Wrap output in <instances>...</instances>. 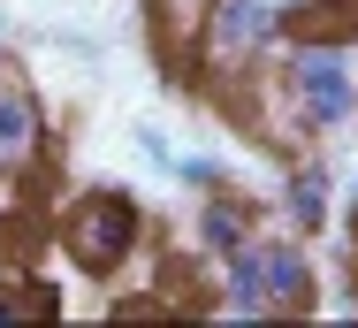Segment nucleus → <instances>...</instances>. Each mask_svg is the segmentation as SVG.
Instances as JSON below:
<instances>
[{
    "label": "nucleus",
    "mask_w": 358,
    "mask_h": 328,
    "mask_svg": "<svg viewBox=\"0 0 358 328\" xmlns=\"http://www.w3.org/2000/svg\"><path fill=\"white\" fill-rule=\"evenodd\" d=\"M244 84H259V100H267V115L289 145H313V137H336L358 123V46L351 39L305 31V39L282 46V62H267Z\"/></svg>",
    "instance_id": "obj_1"
},
{
    "label": "nucleus",
    "mask_w": 358,
    "mask_h": 328,
    "mask_svg": "<svg viewBox=\"0 0 358 328\" xmlns=\"http://www.w3.org/2000/svg\"><path fill=\"white\" fill-rule=\"evenodd\" d=\"M282 46H289V23H282L275 0H214L191 69L206 84H244V76H259L267 62H282Z\"/></svg>",
    "instance_id": "obj_2"
},
{
    "label": "nucleus",
    "mask_w": 358,
    "mask_h": 328,
    "mask_svg": "<svg viewBox=\"0 0 358 328\" xmlns=\"http://www.w3.org/2000/svg\"><path fill=\"white\" fill-rule=\"evenodd\" d=\"M138 245H145V198L99 184V191H76L62 206V252L84 275H122Z\"/></svg>",
    "instance_id": "obj_3"
},
{
    "label": "nucleus",
    "mask_w": 358,
    "mask_h": 328,
    "mask_svg": "<svg viewBox=\"0 0 358 328\" xmlns=\"http://www.w3.org/2000/svg\"><path fill=\"white\" fill-rule=\"evenodd\" d=\"M244 252H252L259 282H267L275 321H282V313H313V306H320V267H313V245H305L297 229H252V237H244Z\"/></svg>",
    "instance_id": "obj_4"
},
{
    "label": "nucleus",
    "mask_w": 358,
    "mask_h": 328,
    "mask_svg": "<svg viewBox=\"0 0 358 328\" xmlns=\"http://www.w3.org/2000/svg\"><path fill=\"white\" fill-rule=\"evenodd\" d=\"M259 198H244L236 184H221V191H199V206H191V252L199 260H229L252 229H259Z\"/></svg>",
    "instance_id": "obj_5"
},
{
    "label": "nucleus",
    "mask_w": 358,
    "mask_h": 328,
    "mask_svg": "<svg viewBox=\"0 0 358 328\" xmlns=\"http://www.w3.org/2000/svg\"><path fill=\"white\" fill-rule=\"evenodd\" d=\"M275 206H282V221L297 229V237H320V229L336 221V168H328L320 153H289Z\"/></svg>",
    "instance_id": "obj_6"
},
{
    "label": "nucleus",
    "mask_w": 358,
    "mask_h": 328,
    "mask_svg": "<svg viewBox=\"0 0 358 328\" xmlns=\"http://www.w3.org/2000/svg\"><path fill=\"white\" fill-rule=\"evenodd\" d=\"M46 160V100L15 76H0V176H23Z\"/></svg>",
    "instance_id": "obj_7"
},
{
    "label": "nucleus",
    "mask_w": 358,
    "mask_h": 328,
    "mask_svg": "<svg viewBox=\"0 0 358 328\" xmlns=\"http://www.w3.org/2000/svg\"><path fill=\"white\" fill-rule=\"evenodd\" d=\"M206 15H214V0H145L152 46H160V62H168V69H183V76H191V54H199Z\"/></svg>",
    "instance_id": "obj_8"
},
{
    "label": "nucleus",
    "mask_w": 358,
    "mask_h": 328,
    "mask_svg": "<svg viewBox=\"0 0 358 328\" xmlns=\"http://www.w3.org/2000/svg\"><path fill=\"white\" fill-rule=\"evenodd\" d=\"M168 184H183V191H221V184H236L229 176V160H214V153H176V176Z\"/></svg>",
    "instance_id": "obj_9"
},
{
    "label": "nucleus",
    "mask_w": 358,
    "mask_h": 328,
    "mask_svg": "<svg viewBox=\"0 0 358 328\" xmlns=\"http://www.w3.org/2000/svg\"><path fill=\"white\" fill-rule=\"evenodd\" d=\"M8 275H31V237H23V221L0 214V282Z\"/></svg>",
    "instance_id": "obj_10"
},
{
    "label": "nucleus",
    "mask_w": 358,
    "mask_h": 328,
    "mask_svg": "<svg viewBox=\"0 0 358 328\" xmlns=\"http://www.w3.org/2000/svg\"><path fill=\"white\" fill-rule=\"evenodd\" d=\"M138 160L152 168V176H176V137L152 130V123H138Z\"/></svg>",
    "instance_id": "obj_11"
},
{
    "label": "nucleus",
    "mask_w": 358,
    "mask_h": 328,
    "mask_svg": "<svg viewBox=\"0 0 358 328\" xmlns=\"http://www.w3.org/2000/svg\"><path fill=\"white\" fill-rule=\"evenodd\" d=\"M8 46H15V31H8V15H0V76H8Z\"/></svg>",
    "instance_id": "obj_12"
},
{
    "label": "nucleus",
    "mask_w": 358,
    "mask_h": 328,
    "mask_svg": "<svg viewBox=\"0 0 358 328\" xmlns=\"http://www.w3.org/2000/svg\"><path fill=\"white\" fill-rule=\"evenodd\" d=\"M343 221H351V237H358V184H351V214H343Z\"/></svg>",
    "instance_id": "obj_13"
}]
</instances>
